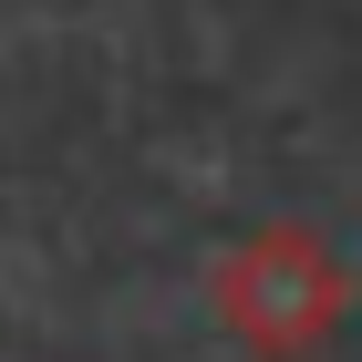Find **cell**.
<instances>
[{"instance_id": "6da1fadb", "label": "cell", "mask_w": 362, "mask_h": 362, "mask_svg": "<svg viewBox=\"0 0 362 362\" xmlns=\"http://www.w3.org/2000/svg\"><path fill=\"white\" fill-rule=\"evenodd\" d=\"M207 310H218V332L249 362H310L341 321H352V269H341V249L321 228L269 218V228H249V238L218 249Z\"/></svg>"}]
</instances>
